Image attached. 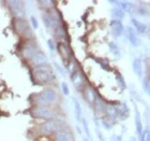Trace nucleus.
I'll use <instances>...</instances> for the list:
<instances>
[{"label":"nucleus","instance_id":"obj_30","mask_svg":"<svg viewBox=\"0 0 150 141\" xmlns=\"http://www.w3.org/2000/svg\"><path fill=\"white\" fill-rule=\"evenodd\" d=\"M61 88H62V92H63V94L64 95H70V88H69V86H68V84L67 83H64L63 82L62 84H61Z\"/></svg>","mask_w":150,"mask_h":141},{"label":"nucleus","instance_id":"obj_17","mask_svg":"<svg viewBox=\"0 0 150 141\" xmlns=\"http://www.w3.org/2000/svg\"><path fill=\"white\" fill-rule=\"evenodd\" d=\"M133 70L138 78L143 77V64H142V60L139 58H135L133 60Z\"/></svg>","mask_w":150,"mask_h":141},{"label":"nucleus","instance_id":"obj_14","mask_svg":"<svg viewBox=\"0 0 150 141\" xmlns=\"http://www.w3.org/2000/svg\"><path fill=\"white\" fill-rule=\"evenodd\" d=\"M38 52H39V50H38V47H35V44H27V45L24 47V50H23V55H24L26 58H30V59H31Z\"/></svg>","mask_w":150,"mask_h":141},{"label":"nucleus","instance_id":"obj_18","mask_svg":"<svg viewBox=\"0 0 150 141\" xmlns=\"http://www.w3.org/2000/svg\"><path fill=\"white\" fill-rule=\"evenodd\" d=\"M105 106H106V104L104 102L103 99L97 96V98H96V100L93 102V107L94 109H96V111H97V113H99V114L103 113L104 110H105Z\"/></svg>","mask_w":150,"mask_h":141},{"label":"nucleus","instance_id":"obj_15","mask_svg":"<svg viewBox=\"0 0 150 141\" xmlns=\"http://www.w3.org/2000/svg\"><path fill=\"white\" fill-rule=\"evenodd\" d=\"M117 108H118L119 120L125 121V120L129 116V113H130V109H129V107L127 106L125 102H120V104H118Z\"/></svg>","mask_w":150,"mask_h":141},{"label":"nucleus","instance_id":"obj_33","mask_svg":"<svg viewBox=\"0 0 150 141\" xmlns=\"http://www.w3.org/2000/svg\"><path fill=\"white\" fill-rule=\"evenodd\" d=\"M138 9V14H141V15H147L148 13H147V11H146V9H144V8H137Z\"/></svg>","mask_w":150,"mask_h":141},{"label":"nucleus","instance_id":"obj_16","mask_svg":"<svg viewBox=\"0 0 150 141\" xmlns=\"http://www.w3.org/2000/svg\"><path fill=\"white\" fill-rule=\"evenodd\" d=\"M118 8H120L123 12L130 13V14H132V13L135 12L134 3L131 2V1H119Z\"/></svg>","mask_w":150,"mask_h":141},{"label":"nucleus","instance_id":"obj_20","mask_svg":"<svg viewBox=\"0 0 150 141\" xmlns=\"http://www.w3.org/2000/svg\"><path fill=\"white\" fill-rule=\"evenodd\" d=\"M73 102H74V113H75V117L78 122L81 120L83 117V112H81V106L79 104V101L76 99V98H73Z\"/></svg>","mask_w":150,"mask_h":141},{"label":"nucleus","instance_id":"obj_22","mask_svg":"<svg viewBox=\"0 0 150 141\" xmlns=\"http://www.w3.org/2000/svg\"><path fill=\"white\" fill-rule=\"evenodd\" d=\"M110 14L114 17V19H117V21H121L125 17V12L120 8H117V6H115V8H112L110 10Z\"/></svg>","mask_w":150,"mask_h":141},{"label":"nucleus","instance_id":"obj_7","mask_svg":"<svg viewBox=\"0 0 150 141\" xmlns=\"http://www.w3.org/2000/svg\"><path fill=\"white\" fill-rule=\"evenodd\" d=\"M125 37H127V39L131 42V44L133 47H138L142 42L141 39L138 38L137 34H136L134 29L132 28V27H130V26H128V27L125 28Z\"/></svg>","mask_w":150,"mask_h":141},{"label":"nucleus","instance_id":"obj_24","mask_svg":"<svg viewBox=\"0 0 150 141\" xmlns=\"http://www.w3.org/2000/svg\"><path fill=\"white\" fill-rule=\"evenodd\" d=\"M116 81H117V84H118V86L121 88V89H125V88H127V84H125V78H123L120 73H118V74L116 75Z\"/></svg>","mask_w":150,"mask_h":141},{"label":"nucleus","instance_id":"obj_35","mask_svg":"<svg viewBox=\"0 0 150 141\" xmlns=\"http://www.w3.org/2000/svg\"><path fill=\"white\" fill-rule=\"evenodd\" d=\"M47 44H48V47H50V49L52 51L55 50V44H54L53 40H48V41H47Z\"/></svg>","mask_w":150,"mask_h":141},{"label":"nucleus","instance_id":"obj_13","mask_svg":"<svg viewBox=\"0 0 150 141\" xmlns=\"http://www.w3.org/2000/svg\"><path fill=\"white\" fill-rule=\"evenodd\" d=\"M84 97L86 99L88 104H91V106H93V102L96 100V98H97V94H96V92H94L93 88L91 87H86L84 89Z\"/></svg>","mask_w":150,"mask_h":141},{"label":"nucleus","instance_id":"obj_3","mask_svg":"<svg viewBox=\"0 0 150 141\" xmlns=\"http://www.w3.org/2000/svg\"><path fill=\"white\" fill-rule=\"evenodd\" d=\"M42 19H43V23L45 27L50 30H55L57 26L61 25V22H60V16H58L56 11H47V12H44L42 14Z\"/></svg>","mask_w":150,"mask_h":141},{"label":"nucleus","instance_id":"obj_1","mask_svg":"<svg viewBox=\"0 0 150 141\" xmlns=\"http://www.w3.org/2000/svg\"><path fill=\"white\" fill-rule=\"evenodd\" d=\"M32 73L35 80L40 83H48L52 80H55V74L53 73L50 67H48L47 65L42 67H35Z\"/></svg>","mask_w":150,"mask_h":141},{"label":"nucleus","instance_id":"obj_4","mask_svg":"<svg viewBox=\"0 0 150 141\" xmlns=\"http://www.w3.org/2000/svg\"><path fill=\"white\" fill-rule=\"evenodd\" d=\"M32 116H35L37 119H44V120H53L56 116V113L54 112V110L47 108V107L42 106H35L31 109Z\"/></svg>","mask_w":150,"mask_h":141},{"label":"nucleus","instance_id":"obj_38","mask_svg":"<svg viewBox=\"0 0 150 141\" xmlns=\"http://www.w3.org/2000/svg\"><path fill=\"white\" fill-rule=\"evenodd\" d=\"M83 141H90V140H89L87 137H84V138H83Z\"/></svg>","mask_w":150,"mask_h":141},{"label":"nucleus","instance_id":"obj_29","mask_svg":"<svg viewBox=\"0 0 150 141\" xmlns=\"http://www.w3.org/2000/svg\"><path fill=\"white\" fill-rule=\"evenodd\" d=\"M139 136H141V141H149V129L143 130V132Z\"/></svg>","mask_w":150,"mask_h":141},{"label":"nucleus","instance_id":"obj_2","mask_svg":"<svg viewBox=\"0 0 150 141\" xmlns=\"http://www.w3.org/2000/svg\"><path fill=\"white\" fill-rule=\"evenodd\" d=\"M63 125H64V121H62V120H48L40 126V132L43 135H52V134L58 132L59 129L62 128Z\"/></svg>","mask_w":150,"mask_h":141},{"label":"nucleus","instance_id":"obj_19","mask_svg":"<svg viewBox=\"0 0 150 141\" xmlns=\"http://www.w3.org/2000/svg\"><path fill=\"white\" fill-rule=\"evenodd\" d=\"M132 24H133L134 28L136 29L139 34H142V35L146 34V31H147V26L145 25L144 23L139 22V21L136 19H132Z\"/></svg>","mask_w":150,"mask_h":141},{"label":"nucleus","instance_id":"obj_37","mask_svg":"<svg viewBox=\"0 0 150 141\" xmlns=\"http://www.w3.org/2000/svg\"><path fill=\"white\" fill-rule=\"evenodd\" d=\"M110 141H116V136H112V139Z\"/></svg>","mask_w":150,"mask_h":141},{"label":"nucleus","instance_id":"obj_27","mask_svg":"<svg viewBox=\"0 0 150 141\" xmlns=\"http://www.w3.org/2000/svg\"><path fill=\"white\" fill-rule=\"evenodd\" d=\"M143 89L146 93V95H149L150 92V85H149V79L147 77H145L144 80H143Z\"/></svg>","mask_w":150,"mask_h":141},{"label":"nucleus","instance_id":"obj_12","mask_svg":"<svg viewBox=\"0 0 150 141\" xmlns=\"http://www.w3.org/2000/svg\"><path fill=\"white\" fill-rule=\"evenodd\" d=\"M104 112L106 113V115L108 116L112 121L119 120L118 108H117L116 104H106V106H105V110H104Z\"/></svg>","mask_w":150,"mask_h":141},{"label":"nucleus","instance_id":"obj_23","mask_svg":"<svg viewBox=\"0 0 150 141\" xmlns=\"http://www.w3.org/2000/svg\"><path fill=\"white\" fill-rule=\"evenodd\" d=\"M108 47H110V51L112 52V54L116 58H120V57H121V51H120L119 47L115 42H112V41L110 42V43H108Z\"/></svg>","mask_w":150,"mask_h":141},{"label":"nucleus","instance_id":"obj_26","mask_svg":"<svg viewBox=\"0 0 150 141\" xmlns=\"http://www.w3.org/2000/svg\"><path fill=\"white\" fill-rule=\"evenodd\" d=\"M58 49H59V52L60 54H61V56L66 59V58H69V54H68V52H67V45H64L63 43H59V47H58Z\"/></svg>","mask_w":150,"mask_h":141},{"label":"nucleus","instance_id":"obj_25","mask_svg":"<svg viewBox=\"0 0 150 141\" xmlns=\"http://www.w3.org/2000/svg\"><path fill=\"white\" fill-rule=\"evenodd\" d=\"M81 124H83V127H84V132H86V135H87V138H91V134H90V130H89V126H88V123H87V120L85 119V117H81Z\"/></svg>","mask_w":150,"mask_h":141},{"label":"nucleus","instance_id":"obj_32","mask_svg":"<svg viewBox=\"0 0 150 141\" xmlns=\"http://www.w3.org/2000/svg\"><path fill=\"white\" fill-rule=\"evenodd\" d=\"M98 62V63L100 64L101 65V67L103 68L104 70H110V68H108V65H107V63L106 62H104L103 59H101V60H99V59H96Z\"/></svg>","mask_w":150,"mask_h":141},{"label":"nucleus","instance_id":"obj_6","mask_svg":"<svg viewBox=\"0 0 150 141\" xmlns=\"http://www.w3.org/2000/svg\"><path fill=\"white\" fill-rule=\"evenodd\" d=\"M55 141H74V137L69 129L61 128L55 132Z\"/></svg>","mask_w":150,"mask_h":141},{"label":"nucleus","instance_id":"obj_10","mask_svg":"<svg viewBox=\"0 0 150 141\" xmlns=\"http://www.w3.org/2000/svg\"><path fill=\"white\" fill-rule=\"evenodd\" d=\"M31 63L33 64L35 67H42L47 65V57L45 56V54L43 52L39 51L35 56L31 58Z\"/></svg>","mask_w":150,"mask_h":141},{"label":"nucleus","instance_id":"obj_28","mask_svg":"<svg viewBox=\"0 0 150 141\" xmlns=\"http://www.w3.org/2000/svg\"><path fill=\"white\" fill-rule=\"evenodd\" d=\"M101 124H102V126H103V127L106 129V130H110V129L112 128V124L110 122V120L102 119V120H101Z\"/></svg>","mask_w":150,"mask_h":141},{"label":"nucleus","instance_id":"obj_9","mask_svg":"<svg viewBox=\"0 0 150 141\" xmlns=\"http://www.w3.org/2000/svg\"><path fill=\"white\" fill-rule=\"evenodd\" d=\"M110 29H112V35L115 37H121L122 34H123V30H125V27H123V24H122L121 21H117V19H112L110 22Z\"/></svg>","mask_w":150,"mask_h":141},{"label":"nucleus","instance_id":"obj_31","mask_svg":"<svg viewBox=\"0 0 150 141\" xmlns=\"http://www.w3.org/2000/svg\"><path fill=\"white\" fill-rule=\"evenodd\" d=\"M30 21H31V25H32V27H33L35 29H37L38 27H39V23H38L37 17L32 15L31 17H30Z\"/></svg>","mask_w":150,"mask_h":141},{"label":"nucleus","instance_id":"obj_5","mask_svg":"<svg viewBox=\"0 0 150 141\" xmlns=\"http://www.w3.org/2000/svg\"><path fill=\"white\" fill-rule=\"evenodd\" d=\"M40 96L47 104H55L58 100V94L53 88H45L42 93H40Z\"/></svg>","mask_w":150,"mask_h":141},{"label":"nucleus","instance_id":"obj_34","mask_svg":"<svg viewBox=\"0 0 150 141\" xmlns=\"http://www.w3.org/2000/svg\"><path fill=\"white\" fill-rule=\"evenodd\" d=\"M54 65H55V67H56V69L58 70V71H59L60 73H61V74L64 75V71H63V69L61 68V66H60V65H58L57 63H54Z\"/></svg>","mask_w":150,"mask_h":141},{"label":"nucleus","instance_id":"obj_8","mask_svg":"<svg viewBox=\"0 0 150 141\" xmlns=\"http://www.w3.org/2000/svg\"><path fill=\"white\" fill-rule=\"evenodd\" d=\"M71 80H72L73 84H74V86L77 88V89H81V88L84 87L85 79H84V77H83V74H81L78 70H74V71L72 72Z\"/></svg>","mask_w":150,"mask_h":141},{"label":"nucleus","instance_id":"obj_11","mask_svg":"<svg viewBox=\"0 0 150 141\" xmlns=\"http://www.w3.org/2000/svg\"><path fill=\"white\" fill-rule=\"evenodd\" d=\"M14 23H15L16 30H17V31H18L19 34H21V35H26L27 32L30 31L28 24H27V22H26L25 19L17 17V19H15Z\"/></svg>","mask_w":150,"mask_h":141},{"label":"nucleus","instance_id":"obj_36","mask_svg":"<svg viewBox=\"0 0 150 141\" xmlns=\"http://www.w3.org/2000/svg\"><path fill=\"white\" fill-rule=\"evenodd\" d=\"M116 141H122L121 136H116Z\"/></svg>","mask_w":150,"mask_h":141},{"label":"nucleus","instance_id":"obj_21","mask_svg":"<svg viewBox=\"0 0 150 141\" xmlns=\"http://www.w3.org/2000/svg\"><path fill=\"white\" fill-rule=\"evenodd\" d=\"M135 128L138 135L143 132V123L141 119V113L138 112V110H135Z\"/></svg>","mask_w":150,"mask_h":141}]
</instances>
